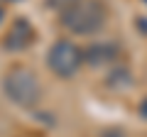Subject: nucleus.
Here are the masks:
<instances>
[{"mask_svg":"<svg viewBox=\"0 0 147 137\" xmlns=\"http://www.w3.org/2000/svg\"><path fill=\"white\" fill-rule=\"evenodd\" d=\"M32 42H34V27H32V22L25 20V17H17L10 25L7 34H5V49H10V52H22V49H27Z\"/></svg>","mask_w":147,"mask_h":137,"instance_id":"20e7f679","label":"nucleus"},{"mask_svg":"<svg viewBox=\"0 0 147 137\" xmlns=\"http://www.w3.org/2000/svg\"><path fill=\"white\" fill-rule=\"evenodd\" d=\"M140 115L147 120V98H142V103H140Z\"/></svg>","mask_w":147,"mask_h":137,"instance_id":"0eeeda50","label":"nucleus"},{"mask_svg":"<svg viewBox=\"0 0 147 137\" xmlns=\"http://www.w3.org/2000/svg\"><path fill=\"white\" fill-rule=\"evenodd\" d=\"M115 59H118L115 42H93L84 52V61H88L91 66H105V64H113Z\"/></svg>","mask_w":147,"mask_h":137,"instance_id":"39448f33","label":"nucleus"},{"mask_svg":"<svg viewBox=\"0 0 147 137\" xmlns=\"http://www.w3.org/2000/svg\"><path fill=\"white\" fill-rule=\"evenodd\" d=\"M3 15H5V10H3V5H0V22H3Z\"/></svg>","mask_w":147,"mask_h":137,"instance_id":"6e6552de","label":"nucleus"},{"mask_svg":"<svg viewBox=\"0 0 147 137\" xmlns=\"http://www.w3.org/2000/svg\"><path fill=\"white\" fill-rule=\"evenodd\" d=\"M61 22L74 34H96L105 25V7L98 0H74L61 12Z\"/></svg>","mask_w":147,"mask_h":137,"instance_id":"f257e3e1","label":"nucleus"},{"mask_svg":"<svg viewBox=\"0 0 147 137\" xmlns=\"http://www.w3.org/2000/svg\"><path fill=\"white\" fill-rule=\"evenodd\" d=\"M71 3H74V0H47V5H49V7H54V10H61V12L66 10Z\"/></svg>","mask_w":147,"mask_h":137,"instance_id":"423d86ee","label":"nucleus"},{"mask_svg":"<svg viewBox=\"0 0 147 137\" xmlns=\"http://www.w3.org/2000/svg\"><path fill=\"white\" fill-rule=\"evenodd\" d=\"M3 91L20 108H32L42 98V83H39L37 74L25 66H15L7 71L3 79Z\"/></svg>","mask_w":147,"mask_h":137,"instance_id":"f03ea898","label":"nucleus"},{"mask_svg":"<svg viewBox=\"0 0 147 137\" xmlns=\"http://www.w3.org/2000/svg\"><path fill=\"white\" fill-rule=\"evenodd\" d=\"M47 66L61 79H71L84 66V52L69 39H59L47 52Z\"/></svg>","mask_w":147,"mask_h":137,"instance_id":"7ed1b4c3","label":"nucleus"}]
</instances>
